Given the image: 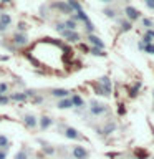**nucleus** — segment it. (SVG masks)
<instances>
[{"mask_svg": "<svg viewBox=\"0 0 154 159\" xmlns=\"http://www.w3.org/2000/svg\"><path fill=\"white\" fill-rule=\"evenodd\" d=\"M71 156H73V159H88L89 152H88L83 146H73Z\"/></svg>", "mask_w": 154, "mask_h": 159, "instance_id": "f257e3e1", "label": "nucleus"}, {"mask_svg": "<svg viewBox=\"0 0 154 159\" xmlns=\"http://www.w3.org/2000/svg\"><path fill=\"white\" fill-rule=\"evenodd\" d=\"M106 111H108L106 104H101V103H91V106H89V113L93 116H99V114H103Z\"/></svg>", "mask_w": 154, "mask_h": 159, "instance_id": "f03ea898", "label": "nucleus"}, {"mask_svg": "<svg viewBox=\"0 0 154 159\" xmlns=\"http://www.w3.org/2000/svg\"><path fill=\"white\" fill-rule=\"evenodd\" d=\"M23 123H25V126H27L28 129H35L37 124H38V119H37V116H33V114H25Z\"/></svg>", "mask_w": 154, "mask_h": 159, "instance_id": "7ed1b4c3", "label": "nucleus"}, {"mask_svg": "<svg viewBox=\"0 0 154 159\" xmlns=\"http://www.w3.org/2000/svg\"><path fill=\"white\" fill-rule=\"evenodd\" d=\"M63 136L68 138V139H81V134H79L75 128H70V126L63 129Z\"/></svg>", "mask_w": 154, "mask_h": 159, "instance_id": "20e7f679", "label": "nucleus"}, {"mask_svg": "<svg viewBox=\"0 0 154 159\" xmlns=\"http://www.w3.org/2000/svg\"><path fill=\"white\" fill-rule=\"evenodd\" d=\"M61 37L66 38L68 42H78L79 40V35L76 32H71V30H63L61 32Z\"/></svg>", "mask_w": 154, "mask_h": 159, "instance_id": "39448f33", "label": "nucleus"}, {"mask_svg": "<svg viewBox=\"0 0 154 159\" xmlns=\"http://www.w3.org/2000/svg\"><path fill=\"white\" fill-rule=\"evenodd\" d=\"M13 42H15V45H18V47H23V45L28 43V38H27L25 33H18L17 32V35L13 37Z\"/></svg>", "mask_w": 154, "mask_h": 159, "instance_id": "423d86ee", "label": "nucleus"}, {"mask_svg": "<svg viewBox=\"0 0 154 159\" xmlns=\"http://www.w3.org/2000/svg\"><path fill=\"white\" fill-rule=\"evenodd\" d=\"M68 94H70V91H68V89H65V88H57V89H52V96H55V98H60V99L68 98Z\"/></svg>", "mask_w": 154, "mask_h": 159, "instance_id": "0eeeda50", "label": "nucleus"}, {"mask_svg": "<svg viewBox=\"0 0 154 159\" xmlns=\"http://www.w3.org/2000/svg\"><path fill=\"white\" fill-rule=\"evenodd\" d=\"M88 40H89V43H93L96 48H101V50L104 48V43L101 42V38H98V37H96V35L89 33V35H88Z\"/></svg>", "mask_w": 154, "mask_h": 159, "instance_id": "6e6552de", "label": "nucleus"}, {"mask_svg": "<svg viewBox=\"0 0 154 159\" xmlns=\"http://www.w3.org/2000/svg\"><path fill=\"white\" fill-rule=\"evenodd\" d=\"M99 81H101V84H103V93H104V94H109V93H111V81H109L108 76H103Z\"/></svg>", "mask_w": 154, "mask_h": 159, "instance_id": "1a4fd4ad", "label": "nucleus"}, {"mask_svg": "<svg viewBox=\"0 0 154 159\" xmlns=\"http://www.w3.org/2000/svg\"><path fill=\"white\" fill-rule=\"evenodd\" d=\"M124 12H126V15H128V18H129V20H138L139 17H141L138 10H136V8H133V7H126V10H124Z\"/></svg>", "mask_w": 154, "mask_h": 159, "instance_id": "9d476101", "label": "nucleus"}, {"mask_svg": "<svg viewBox=\"0 0 154 159\" xmlns=\"http://www.w3.org/2000/svg\"><path fill=\"white\" fill-rule=\"evenodd\" d=\"M52 124H53V119L48 118V116H43L42 119H40V129H43V131H45V129H48Z\"/></svg>", "mask_w": 154, "mask_h": 159, "instance_id": "9b49d317", "label": "nucleus"}, {"mask_svg": "<svg viewBox=\"0 0 154 159\" xmlns=\"http://www.w3.org/2000/svg\"><path fill=\"white\" fill-rule=\"evenodd\" d=\"M57 106L60 109H68V108H71L73 104H71V99H70V98H63V99H60V101H58Z\"/></svg>", "mask_w": 154, "mask_h": 159, "instance_id": "f8f14e48", "label": "nucleus"}, {"mask_svg": "<svg viewBox=\"0 0 154 159\" xmlns=\"http://www.w3.org/2000/svg\"><path fill=\"white\" fill-rule=\"evenodd\" d=\"M8 146H10V141L7 136L0 134V151H8Z\"/></svg>", "mask_w": 154, "mask_h": 159, "instance_id": "ddd939ff", "label": "nucleus"}, {"mask_svg": "<svg viewBox=\"0 0 154 159\" xmlns=\"http://www.w3.org/2000/svg\"><path fill=\"white\" fill-rule=\"evenodd\" d=\"M13 159H30V152H28V149H27V148H22L17 154H15V157H13Z\"/></svg>", "mask_w": 154, "mask_h": 159, "instance_id": "4468645a", "label": "nucleus"}, {"mask_svg": "<svg viewBox=\"0 0 154 159\" xmlns=\"http://www.w3.org/2000/svg\"><path fill=\"white\" fill-rule=\"evenodd\" d=\"M40 144H42V148H43V152H45V154H48V156H53V154H55V151H57V149H55V148H52L48 143H43V141H40Z\"/></svg>", "mask_w": 154, "mask_h": 159, "instance_id": "2eb2a0df", "label": "nucleus"}, {"mask_svg": "<svg viewBox=\"0 0 154 159\" xmlns=\"http://www.w3.org/2000/svg\"><path fill=\"white\" fill-rule=\"evenodd\" d=\"M70 99H71V104H73V106H76V108H83V106H84V101L78 96V94H73Z\"/></svg>", "mask_w": 154, "mask_h": 159, "instance_id": "dca6fc26", "label": "nucleus"}, {"mask_svg": "<svg viewBox=\"0 0 154 159\" xmlns=\"http://www.w3.org/2000/svg\"><path fill=\"white\" fill-rule=\"evenodd\" d=\"M10 99H13V101H20V103H22V101H25V99H27V94H25V93H12V96H10Z\"/></svg>", "mask_w": 154, "mask_h": 159, "instance_id": "f3484780", "label": "nucleus"}, {"mask_svg": "<svg viewBox=\"0 0 154 159\" xmlns=\"http://www.w3.org/2000/svg\"><path fill=\"white\" fill-rule=\"evenodd\" d=\"M55 7L60 8L63 13H73V12H71V8H70V7H68V5L65 3V2H58V3H55Z\"/></svg>", "mask_w": 154, "mask_h": 159, "instance_id": "a211bd4d", "label": "nucleus"}, {"mask_svg": "<svg viewBox=\"0 0 154 159\" xmlns=\"http://www.w3.org/2000/svg\"><path fill=\"white\" fill-rule=\"evenodd\" d=\"M66 5H68L70 8H71V12H73V10H75V12H79V10H81V5H79L76 0H68Z\"/></svg>", "mask_w": 154, "mask_h": 159, "instance_id": "6ab92c4d", "label": "nucleus"}, {"mask_svg": "<svg viewBox=\"0 0 154 159\" xmlns=\"http://www.w3.org/2000/svg\"><path fill=\"white\" fill-rule=\"evenodd\" d=\"M0 23H3L5 27H8V25L12 23V17H10L8 13H2L0 15Z\"/></svg>", "mask_w": 154, "mask_h": 159, "instance_id": "aec40b11", "label": "nucleus"}, {"mask_svg": "<svg viewBox=\"0 0 154 159\" xmlns=\"http://www.w3.org/2000/svg\"><path fill=\"white\" fill-rule=\"evenodd\" d=\"M65 28H66V30H71V32H75V28H76V22H73L71 18L66 20V22H65Z\"/></svg>", "mask_w": 154, "mask_h": 159, "instance_id": "412c9836", "label": "nucleus"}, {"mask_svg": "<svg viewBox=\"0 0 154 159\" xmlns=\"http://www.w3.org/2000/svg\"><path fill=\"white\" fill-rule=\"evenodd\" d=\"M91 53H93V55H96V57H104V55H106L101 48H96V47H93V48H91Z\"/></svg>", "mask_w": 154, "mask_h": 159, "instance_id": "4be33fe9", "label": "nucleus"}, {"mask_svg": "<svg viewBox=\"0 0 154 159\" xmlns=\"http://www.w3.org/2000/svg\"><path fill=\"white\" fill-rule=\"evenodd\" d=\"M8 91V84L7 83H0V94H5Z\"/></svg>", "mask_w": 154, "mask_h": 159, "instance_id": "5701e85b", "label": "nucleus"}, {"mask_svg": "<svg viewBox=\"0 0 154 159\" xmlns=\"http://www.w3.org/2000/svg\"><path fill=\"white\" fill-rule=\"evenodd\" d=\"M8 101H10L8 96H5V94H0V104H8Z\"/></svg>", "mask_w": 154, "mask_h": 159, "instance_id": "b1692460", "label": "nucleus"}, {"mask_svg": "<svg viewBox=\"0 0 154 159\" xmlns=\"http://www.w3.org/2000/svg\"><path fill=\"white\" fill-rule=\"evenodd\" d=\"M84 25H86V30H88V32H93V30H94V25L89 22V20H88V22H84Z\"/></svg>", "mask_w": 154, "mask_h": 159, "instance_id": "393cba45", "label": "nucleus"}, {"mask_svg": "<svg viewBox=\"0 0 154 159\" xmlns=\"http://www.w3.org/2000/svg\"><path fill=\"white\" fill-rule=\"evenodd\" d=\"M144 50H146V53H154V45L151 43V45H146L144 47Z\"/></svg>", "mask_w": 154, "mask_h": 159, "instance_id": "a878e982", "label": "nucleus"}, {"mask_svg": "<svg viewBox=\"0 0 154 159\" xmlns=\"http://www.w3.org/2000/svg\"><path fill=\"white\" fill-rule=\"evenodd\" d=\"M55 28H57V32H60V33H61L63 30H66V28H65V23H57V27H55Z\"/></svg>", "mask_w": 154, "mask_h": 159, "instance_id": "bb28decb", "label": "nucleus"}, {"mask_svg": "<svg viewBox=\"0 0 154 159\" xmlns=\"http://www.w3.org/2000/svg\"><path fill=\"white\" fill-rule=\"evenodd\" d=\"M143 25H146V27L149 28V27H152V22H151L149 18H144V20H143Z\"/></svg>", "mask_w": 154, "mask_h": 159, "instance_id": "cd10ccee", "label": "nucleus"}, {"mask_svg": "<svg viewBox=\"0 0 154 159\" xmlns=\"http://www.w3.org/2000/svg\"><path fill=\"white\" fill-rule=\"evenodd\" d=\"M104 13H106L108 17H114V12H113V10H109V8H106V10H104Z\"/></svg>", "mask_w": 154, "mask_h": 159, "instance_id": "c85d7f7f", "label": "nucleus"}, {"mask_svg": "<svg viewBox=\"0 0 154 159\" xmlns=\"http://www.w3.org/2000/svg\"><path fill=\"white\" fill-rule=\"evenodd\" d=\"M25 28H27V25H25L23 22H20V23H18V30H20V32H23Z\"/></svg>", "mask_w": 154, "mask_h": 159, "instance_id": "c756f323", "label": "nucleus"}, {"mask_svg": "<svg viewBox=\"0 0 154 159\" xmlns=\"http://www.w3.org/2000/svg\"><path fill=\"white\" fill-rule=\"evenodd\" d=\"M146 5L149 8H154V0H146Z\"/></svg>", "mask_w": 154, "mask_h": 159, "instance_id": "7c9ffc66", "label": "nucleus"}, {"mask_svg": "<svg viewBox=\"0 0 154 159\" xmlns=\"http://www.w3.org/2000/svg\"><path fill=\"white\" fill-rule=\"evenodd\" d=\"M151 37H147V35H146V37H144V43H146V45H151Z\"/></svg>", "mask_w": 154, "mask_h": 159, "instance_id": "2f4dec72", "label": "nucleus"}, {"mask_svg": "<svg viewBox=\"0 0 154 159\" xmlns=\"http://www.w3.org/2000/svg\"><path fill=\"white\" fill-rule=\"evenodd\" d=\"M0 159H7V151H0Z\"/></svg>", "mask_w": 154, "mask_h": 159, "instance_id": "473e14b6", "label": "nucleus"}, {"mask_svg": "<svg viewBox=\"0 0 154 159\" xmlns=\"http://www.w3.org/2000/svg\"><path fill=\"white\" fill-rule=\"evenodd\" d=\"M7 28H8V27H5L3 23H0V33H2V32H7Z\"/></svg>", "mask_w": 154, "mask_h": 159, "instance_id": "72a5a7b5", "label": "nucleus"}, {"mask_svg": "<svg viewBox=\"0 0 154 159\" xmlns=\"http://www.w3.org/2000/svg\"><path fill=\"white\" fill-rule=\"evenodd\" d=\"M147 37H151V38H154V30H147Z\"/></svg>", "mask_w": 154, "mask_h": 159, "instance_id": "f704fd0d", "label": "nucleus"}, {"mask_svg": "<svg viewBox=\"0 0 154 159\" xmlns=\"http://www.w3.org/2000/svg\"><path fill=\"white\" fill-rule=\"evenodd\" d=\"M123 28L124 30H129V28H131V25H129V23H123Z\"/></svg>", "mask_w": 154, "mask_h": 159, "instance_id": "c9c22d12", "label": "nucleus"}, {"mask_svg": "<svg viewBox=\"0 0 154 159\" xmlns=\"http://www.w3.org/2000/svg\"><path fill=\"white\" fill-rule=\"evenodd\" d=\"M33 103H42V98H40V96H38V98H35V99H33Z\"/></svg>", "mask_w": 154, "mask_h": 159, "instance_id": "e433bc0d", "label": "nucleus"}, {"mask_svg": "<svg viewBox=\"0 0 154 159\" xmlns=\"http://www.w3.org/2000/svg\"><path fill=\"white\" fill-rule=\"evenodd\" d=\"M101 2H104V3H108V2H111V0H101Z\"/></svg>", "mask_w": 154, "mask_h": 159, "instance_id": "4c0bfd02", "label": "nucleus"}, {"mask_svg": "<svg viewBox=\"0 0 154 159\" xmlns=\"http://www.w3.org/2000/svg\"><path fill=\"white\" fill-rule=\"evenodd\" d=\"M2 2H10V0H2Z\"/></svg>", "mask_w": 154, "mask_h": 159, "instance_id": "58836bf2", "label": "nucleus"}, {"mask_svg": "<svg viewBox=\"0 0 154 159\" xmlns=\"http://www.w3.org/2000/svg\"><path fill=\"white\" fill-rule=\"evenodd\" d=\"M2 119H3V118H2V116H0V121H2Z\"/></svg>", "mask_w": 154, "mask_h": 159, "instance_id": "ea45409f", "label": "nucleus"}]
</instances>
